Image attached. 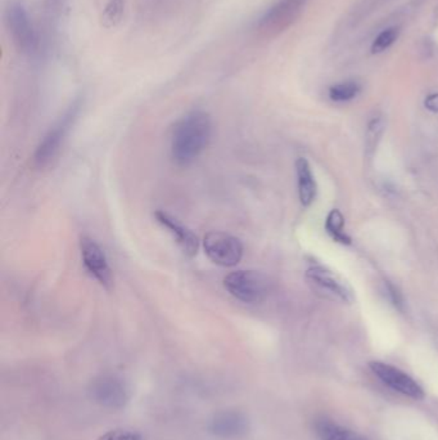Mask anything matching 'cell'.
I'll return each mask as SVG.
<instances>
[{
	"mask_svg": "<svg viewBox=\"0 0 438 440\" xmlns=\"http://www.w3.org/2000/svg\"><path fill=\"white\" fill-rule=\"evenodd\" d=\"M369 365L373 373L383 383L384 385L388 386L392 390L415 400H422L425 398L423 387L419 385L414 378L401 371L398 367L387 365L383 362H371Z\"/></svg>",
	"mask_w": 438,
	"mask_h": 440,
	"instance_id": "obj_8",
	"label": "cell"
},
{
	"mask_svg": "<svg viewBox=\"0 0 438 440\" xmlns=\"http://www.w3.org/2000/svg\"><path fill=\"white\" fill-rule=\"evenodd\" d=\"M316 430L322 440H365L361 435L355 431L327 421H322L320 424H318Z\"/></svg>",
	"mask_w": 438,
	"mask_h": 440,
	"instance_id": "obj_15",
	"label": "cell"
},
{
	"mask_svg": "<svg viewBox=\"0 0 438 440\" xmlns=\"http://www.w3.org/2000/svg\"><path fill=\"white\" fill-rule=\"evenodd\" d=\"M398 35H400V28H386L374 39V42L371 44V52L373 53H382L384 50H387L393 45V43L398 40Z\"/></svg>",
	"mask_w": 438,
	"mask_h": 440,
	"instance_id": "obj_19",
	"label": "cell"
},
{
	"mask_svg": "<svg viewBox=\"0 0 438 440\" xmlns=\"http://www.w3.org/2000/svg\"><path fill=\"white\" fill-rule=\"evenodd\" d=\"M360 93H361V85L355 80H349V82H343V83L330 87L329 98L333 102L343 104V102H349L355 99Z\"/></svg>",
	"mask_w": 438,
	"mask_h": 440,
	"instance_id": "obj_17",
	"label": "cell"
},
{
	"mask_svg": "<svg viewBox=\"0 0 438 440\" xmlns=\"http://www.w3.org/2000/svg\"><path fill=\"white\" fill-rule=\"evenodd\" d=\"M306 277L308 281H311L318 287L328 291L329 294L336 296L337 299H339L343 303H354L355 300L354 291L335 272L329 270L322 265H313L308 269Z\"/></svg>",
	"mask_w": 438,
	"mask_h": 440,
	"instance_id": "obj_11",
	"label": "cell"
},
{
	"mask_svg": "<svg viewBox=\"0 0 438 440\" xmlns=\"http://www.w3.org/2000/svg\"><path fill=\"white\" fill-rule=\"evenodd\" d=\"M155 216L158 223L172 233L186 256L192 258L197 254L199 246L198 238L189 228L185 227L184 224H181L176 218H174L172 214L166 213L164 210L156 211Z\"/></svg>",
	"mask_w": 438,
	"mask_h": 440,
	"instance_id": "obj_12",
	"label": "cell"
},
{
	"mask_svg": "<svg viewBox=\"0 0 438 440\" xmlns=\"http://www.w3.org/2000/svg\"><path fill=\"white\" fill-rule=\"evenodd\" d=\"M6 22L14 45L25 53L34 52L38 47V35L22 4L12 3L8 6Z\"/></svg>",
	"mask_w": 438,
	"mask_h": 440,
	"instance_id": "obj_6",
	"label": "cell"
},
{
	"mask_svg": "<svg viewBox=\"0 0 438 440\" xmlns=\"http://www.w3.org/2000/svg\"><path fill=\"white\" fill-rule=\"evenodd\" d=\"M98 440H144L143 436L139 433L131 431V430H123V429H116L111 430Z\"/></svg>",
	"mask_w": 438,
	"mask_h": 440,
	"instance_id": "obj_20",
	"label": "cell"
},
{
	"mask_svg": "<svg viewBox=\"0 0 438 440\" xmlns=\"http://www.w3.org/2000/svg\"><path fill=\"white\" fill-rule=\"evenodd\" d=\"M80 107H82L80 101L72 104L69 110L64 112V115L49 129L48 133L41 139L40 145H38L35 151L36 165H48L49 163L57 156L64 139L69 136L71 128L74 126V123L80 112Z\"/></svg>",
	"mask_w": 438,
	"mask_h": 440,
	"instance_id": "obj_4",
	"label": "cell"
},
{
	"mask_svg": "<svg viewBox=\"0 0 438 440\" xmlns=\"http://www.w3.org/2000/svg\"><path fill=\"white\" fill-rule=\"evenodd\" d=\"M203 250L207 258L220 267H234L243 256V245L240 238L225 232L206 234Z\"/></svg>",
	"mask_w": 438,
	"mask_h": 440,
	"instance_id": "obj_5",
	"label": "cell"
},
{
	"mask_svg": "<svg viewBox=\"0 0 438 440\" xmlns=\"http://www.w3.org/2000/svg\"><path fill=\"white\" fill-rule=\"evenodd\" d=\"M386 129V121L382 115H374L369 120L365 133V155L366 158H371L377 151L378 145L383 137Z\"/></svg>",
	"mask_w": 438,
	"mask_h": 440,
	"instance_id": "obj_14",
	"label": "cell"
},
{
	"mask_svg": "<svg viewBox=\"0 0 438 440\" xmlns=\"http://www.w3.org/2000/svg\"><path fill=\"white\" fill-rule=\"evenodd\" d=\"M343 228H344V218L342 213L337 209H333L325 220V229L335 241L339 242L342 245H351V238L349 234L343 231Z\"/></svg>",
	"mask_w": 438,
	"mask_h": 440,
	"instance_id": "obj_16",
	"label": "cell"
},
{
	"mask_svg": "<svg viewBox=\"0 0 438 440\" xmlns=\"http://www.w3.org/2000/svg\"><path fill=\"white\" fill-rule=\"evenodd\" d=\"M89 395L98 405L111 409H121L130 399L126 384L112 375L94 378L89 385Z\"/></svg>",
	"mask_w": 438,
	"mask_h": 440,
	"instance_id": "obj_7",
	"label": "cell"
},
{
	"mask_svg": "<svg viewBox=\"0 0 438 440\" xmlns=\"http://www.w3.org/2000/svg\"><path fill=\"white\" fill-rule=\"evenodd\" d=\"M80 248L82 264L88 273L104 287H110L112 285V270L103 248L89 237H82Z\"/></svg>",
	"mask_w": 438,
	"mask_h": 440,
	"instance_id": "obj_9",
	"label": "cell"
},
{
	"mask_svg": "<svg viewBox=\"0 0 438 440\" xmlns=\"http://www.w3.org/2000/svg\"><path fill=\"white\" fill-rule=\"evenodd\" d=\"M249 429L246 414L240 411H221L215 413L207 422L208 433L223 439L243 436Z\"/></svg>",
	"mask_w": 438,
	"mask_h": 440,
	"instance_id": "obj_10",
	"label": "cell"
},
{
	"mask_svg": "<svg viewBox=\"0 0 438 440\" xmlns=\"http://www.w3.org/2000/svg\"><path fill=\"white\" fill-rule=\"evenodd\" d=\"M310 0H276L267 8L256 23L262 36H275L289 28L301 16Z\"/></svg>",
	"mask_w": 438,
	"mask_h": 440,
	"instance_id": "obj_2",
	"label": "cell"
},
{
	"mask_svg": "<svg viewBox=\"0 0 438 440\" xmlns=\"http://www.w3.org/2000/svg\"><path fill=\"white\" fill-rule=\"evenodd\" d=\"M224 287L237 300L246 304L260 303L269 294L266 277L256 270H237L226 275Z\"/></svg>",
	"mask_w": 438,
	"mask_h": 440,
	"instance_id": "obj_3",
	"label": "cell"
},
{
	"mask_svg": "<svg viewBox=\"0 0 438 440\" xmlns=\"http://www.w3.org/2000/svg\"><path fill=\"white\" fill-rule=\"evenodd\" d=\"M386 287H387V294L390 296V300L392 304L398 308V309H404V297L403 294L398 291L396 286H393L391 282H386Z\"/></svg>",
	"mask_w": 438,
	"mask_h": 440,
	"instance_id": "obj_21",
	"label": "cell"
},
{
	"mask_svg": "<svg viewBox=\"0 0 438 440\" xmlns=\"http://www.w3.org/2000/svg\"><path fill=\"white\" fill-rule=\"evenodd\" d=\"M213 123L205 111H193L179 120L172 137V156L180 166L194 163L211 139Z\"/></svg>",
	"mask_w": 438,
	"mask_h": 440,
	"instance_id": "obj_1",
	"label": "cell"
},
{
	"mask_svg": "<svg viewBox=\"0 0 438 440\" xmlns=\"http://www.w3.org/2000/svg\"><path fill=\"white\" fill-rule=\"evenodd\" d=\"M296 172L300 201L303 207H310L315 201L318 186L311 165L306 158H300L296 161Z\"/></svg>",
	"mask_w": 438,
	"mask_h": 440,
	"instance_id": "obj_13",
	"label": "cell"
},
{
	"mask_svg": "<svg viewBox=\"0 0 438 440\" xmlns=\"http://www.w3.org/2000/svg\"><path fill=\"white\" fill-rule=\"evenodd\" d=\"M425 107L433 112H438V94H432L425 99Z\"/></svg>",
	"mask_w": 438,
	"mask_h": 440,
	"instance_id": "obj_22",
	"label": "cell"
},
{
	"mask_svg": "<svg viewBox=\"0 0 438 440\" xmlns=\"http://www.w3.org/2000/svg\"><path fill=\"white\" fill-rule=\"evenodd\" d=\"M391 0H360L356 7L349 13V22L351 26H356L359 22L363 21L368 16L378 11L379 8L388 3Z\"/></svg>",
	"mask_w": 438,
	"mask_h": 440,
	"instance_id": "obj_18",
	"label": "cell"
}]
</instances>
